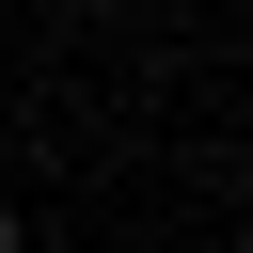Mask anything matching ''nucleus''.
I'll list each match as a JSON object with an SVG mask.
<instances>
[{"instance_id":"nucleus-1","label":"nucleus","mask_w":253,"mask_h":253,"mask_svg":"<svg viewBox=\"0 0 253 253\" xmlns=\"http://www.w3.org/2000/svg\"><path fill=\"white\" fill-rule=\"evenodd\" d=\"M0 253H16V206H0Z\"/></svg>"}]
</instances>
